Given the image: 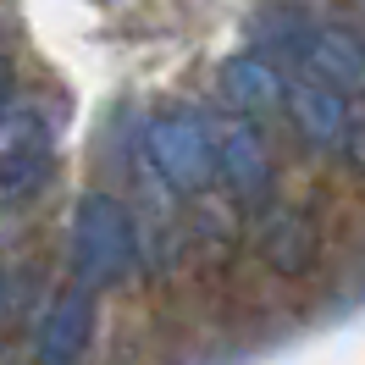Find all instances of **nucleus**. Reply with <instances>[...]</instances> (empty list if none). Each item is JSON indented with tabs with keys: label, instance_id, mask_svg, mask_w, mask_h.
Listing matches in <instances>:
<instances>
[{
	"label": "nucleus",
	"instance_id": "nucleus-1",
	"mask_svg": "<svg viewBox=\"0 0 365 365\" xmlns=\"http://www.w3.org/2000/svg\"><path fill=\"white\" fill-rule=\"evenodd\" d=\"M72 266L83 288H116L144 272L138 260V222L111 194H83L72 210Z\"/></svg>",
	"mask_w": 365,
	"mask_h": 365
},
{
	"label": "nucleus",
	"instance_id": "nucleus-2",
	"mask_svg": "<svg viewBox=\"0 0 365 365\" xmlns=\"http://www.w3.org/2000/svg\"><path fill=\"white\" fill-rule=\"evenodd\" d=\"M144 155H150V172H155L160 188L172 194H210L216 182V138L194 111H160L150 128H144Z\"/></svg>",
	"mask_w": 365,
	"mask_h": 365
},
{
	"label": "nucleus",
	"instance_id": "nucleus-3",
	"mask_svg": "<svg viewBox=\"0 0 365 365\" xmlns=\"http://www.w3.org/2000/svg\"><path fill=\"white\" fill-rule=\"evenodd\" d=\"M216 178L227 182V194L238 205H260L272 194V155L255 138V128H244V122L222 128V138H216Z\"/></svg>",
	"mask_w": 365,
	"mask_h": 365
},
{
	"label": "nucleus",
	"instance_id": "nucleus-4",
	"mask_svg": "<svg viewBox=\"0 0 365 365\" xmlns=\"http://www.w3.org/2000/svg\"><path fill=\"white\" fill-rule=\"evenodd\" d=\"M288 116L299 122V133L310 138V144H321V150H343V138H349V128H354V111H349V100H343L338 89H327L321 78H288Z\"/></svg>",
	"mask_w": 365,
	"mask_h": 365
},
{
	"label": "nucleus",
	"instance_id": "nucleus-5",
	"mask_svg": "<svg viewBox=\"0 0 365 365\" xmlns=\"http://www.w3.org/2000/svg\"><path fill=\"white\" fill-rule=\"evenodd\" d=\"M304 78H321V83L338 89L343 100H349V94H365V39L354 28H338V23L310 28Z\"/></svg>",
	"mask_w": 365,
	"mask_h": 365
},
{
	"label": "nucleus",
	"instance_id": "nucleus-6",
	"mask_svg": "<svg viewBox=\"0 0 365 365\" xmlns=\"http://www.w3.org/2000/svg\"><path fill=\"white\" fill-rule=\"evenodd\" d=\"M94 338V288H72L50 304L45 327H39V343H34V360L39 365H78L83 349Z\"/></svg>",
	"mask_w": 365,
	"mask_h": 365
},
{
	"label": "nucleus",
	"instance_id": "nucleus-7",
	"mask_svg": "<svg viewBox=\"0 0 365 365\" xmlns=\"http://www.w3.org/2000/svg\"><path fill=\"white\" fill-rule=\"evenodd\" d=\"M255 244H260V260L282 277H304L310 272V260L321 250V232L316 222L304 216V210H288V205H272L260 216V227H255Z\"/></svg>",
	"mask_w": 365,
	"mask_h": 365
},
{
	"label": "nucleus",
	"instance_id": "nucleus-8",
	"mask_svg": "<svg viewBox=\"0 0 365 365\" xmlns=\"http://www.w3.org/2000/svg\"><path fill=\"white\" fill-rule=\"evenodd\" d=\"M222 100L232 111H272L277 100H288V72L266 56H232L222 67Z\"/></svg>",
	"mask_w": 365,
	"mask_h": 365
},
{
	"label": "nucleus",
	"instance_id": "nucleus-9",
	"mask_svg": "<svg viewBox=\"0 0 365 365\" xmlns=\"http://www.w3.org/2000/svg\"><path fill=\"white\" fill-rule=\"evenodd\" d=\"M244 232V205L232 194H200L188 210V250L205 260H227Z\"/></svg>",
	"mask_w": 365,
	"mask_h": 365
},
{
	"label": "nucleus",
	"instance_id": "nucleus-10",
	"mask_svg": "<svg viewBox=\"0 0 365 365\" xmlns=\"http://www.w3.org/2000/svg\"><path fill=\"white\" fill-rule=\"evenodd\" d=\"M50 144H56V116L45 106L23 100V106L0 111V166L6 160H39L50 155Z\"/></svg>",
	"mask_w": 365,
	"mask_h": 365
},
{
	"label": "nucleus",
	"instance_id": "nucleus-11",
	"mask_svg": "<svg viewBox=\"0 0 365 365\" xmlns=\"http://www.w3.org/2000/svg\"><path fill=\"white\" fill-rule=\"evenodd\" d=\"M50 182V155L39 160H6L0 166V200H28Z\"/></svg>",
	"mask_w": 365,
	"mask_h": 365
},
{
	"label": "nucleus",
	"instance_id": "nucleus-12",
	"mask_svg": "<svg viewBox=\"0 0 365 365\" xmlns=\"http://www.w3.org/2000/svg\"><path fill=\"white\" fill-rule=\"evenodd\" d=\"M343 155L365 172V116H354V128H349V138H343Z\"/></svg>",
	"mask_w": 365,
	"mask_h": 365
},
{
	"label": "nucleus",
	"instance_id": "nucleus-13",
	"mask_svg": "<svg viewBox=\"0 0 365 365\" xmlns=\"http://www.w3.org/2000/svg\"><path fill=\"white\" fill-rule=\"evenodd\" d=\"M6 94H11V67H6V56H0V111H6Z\"/></svg>",
	"mask_w": 365,
	"mask_h": 365
},
{
	"label": "nucleus",
	"instance_id": "nucleus-14",
	"mask_svg": "<svg viewBox=\"0 0 365 365\" xmlns=\"http://www.w3.org/2000/svg\"><path fill=\"white\" fill-rule=\"evenodd\" d=\"M0 299H6V272H0Z\"/></svg>",
	"mask_w": 365,
	"mask_h": 365
}]
</instances>
